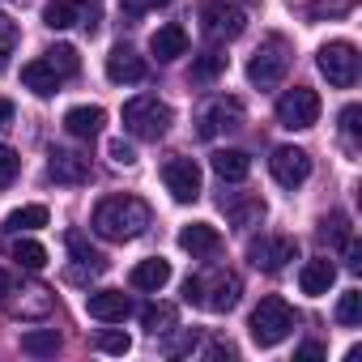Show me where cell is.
Returning a JSON list of instances; mask_svg holds the SVG:
<instances>
[{"mask_svg":"<svg viewBox=\"0 0 362 362\" xmlns=\"http://www.w3.org/2000/svg\"><path fill=\"white\" fill-rule=\"evenodd\" d=\"M90 226H94L98 239L128 243V239L145 235V226H149V205H145L141 197H107V201H98Z\"/></svg>","mask_w":362,"mask_h":362,"instance_id":"cell-1","label":"cell"},{"mask_svg":"<svg viewBox=\"0 0 362 362\" xmlns=\"http://www.w3.org/2000/svg\"><path fill=\"white\" fill-rule=\"evenodd\" d=\"M239 294H243V281L235 277V273H226V269H209V273H192L188 281H184V298L188 303H197V307H205V311H230L235 303H239Z\"/></svg>","mask_w":362,"mask_h":362,"instance_id":"cell-2","label":"cell"},{"mask_svg":"<svg viewBox=\"0 0 362 362\" xmlns=\"http://www.w3.org/2000/svg\"><path fill=\"white\" fill-rule=\"evenodd\" d=\"M294 324H298V315L290 311V303L277 298V294H269V298H260V307L252 311L247 332H252V341H256L260 349H273V345H281V341L294 332Z\"/></svg>","mask_w":362,"mask_h":362,"instance_id":"cell-3","label":"cell"},{"mask_svg":"<svg viewBox=\"0 0 362 362\" xmlns=\"http://www.w3.org/2000/svg\"><path fill=\"white\" fill-rule=\"evenodd\" d=\"M170 119H175V115H170V107H166L158 94H136V98L124 103V132L136 136V141H158V136H166Z\"/></svg>","mask_w":362,"mask_h":362,"instance_id":"cell-4","label":"cell"},{"mask_svg":"<svg viewBox=\"0 0 362 362\" xmlns=\"http://www.w3.org/2000/svg\"><path fill=\"white\" fill-rule=\"evenodd\" d=\"M286 69H290V43H286L281 35H269V39L256 47V56L247 60V81L260 86V90H273V86L286 77Z\"/></svg>","mask_w":362,"mask_h":362,"instance_id":"cell-5","label":"cell"},{"mask_svg":"<svg viewBox=\"0 0 362 362\" xmlns=\"http://www.w3.org/2000/svg\"><path fill=\"white\" fill-rule=\"evenodd\" d=\"M247 26V13L239 5H226V0H209V5H201V35L209 43H230L239 39Z\"/></svg>","mask_w":362,"mask_h":362,"instance_id":"cell-6","label":"cell"},{"mask_svg":"<svg viewBox=\"0 0 362 362\" xmlns=\"http://www.w3.org/2000/svg\"><path fill=\"white\" fill-rule=\"evenodd\" d=\"M0 307H5L9 315H18V320H47L52 307H56V298H52V290L39 286V281H22V286L13 281L9 294L0 298Z\"/></svg>","mask_w":362,"mask_h":362,"instance_id":"cell-7","label":"cell"},{"mask_svg":"<svg viewBox=\"0 0 362 362\" xmlns=\"http://www.w3.org/2000/svg\"><path fill=\"white\" fill-rule=\"evenodd\" d=\"M315 64H320V73L328 77V86H337V90H349V86L358 81V47L345 43V39L324 43L320 56H315Z\"/></svg>","mask_w":362,"mask_h":362,"instance_id":"cell-8","label":"cell"},{"mask_svg":"<svg viewBox=\"0 0 362 362\" xmlns=\"http://www.w3.org/2000/svg\"><path fill=\"white\" fill-rule=\"evenodd\" d=\"M320 119V94L307 90V86H294L277 98V124L290 128V132H303Z\"/></svg>","mask_w":362,"mask_h":362,"instance_id":"cell-9","label":"cell"},{"mask_svg":"<svg viewBox=\"0 0 362 362\" xmlns=\"http://www.w3.org/2000/svg\"><path fill=\"white\" fill-rule=\"evenodd\" d=\"M162 184L179 205H192V201H201V166L192 158H170L162 166Z\"/></svg>","mask_w":362,"mask_h":362,"instance_id":"cell-10","label":"cell"},{"mask_svg":"<svg viewBox=\"0 0 362 362\" xmlns=\"http://www.w3.org/2000/svg\"><path fill=\"white\" fill-rule=\"evenodd\" d=\"M294 256H298V247H294V239H286V235H260V239L247 243V260H252L256 269H264V273H281Z\"/></svg>","mask_w":362,"mask_h":362,"instance_id":"cell-11","label":"cell"},{"mask_svg":"<svg viewBox=\"0 0 362 362\" xmlns=\"http://www.w3.org/2000/svg\"><path fill=\"white\" fill-rule=\"evenodd\" d=\"M269 170H273V179L281 188H303L307 184V175H311V158H307V149H298V145H281V149H273V158H269Z\"/></svg>","mask_w":362,"mask_h":362,"instance_id":"cell-12","label":"cell"},{"mask_svg":"<svg viewBox=\"0 0 362 362\" xmlns=\"http://www.w3.org/2000/svg\"><path fill=\"white\" fill-rule=\"evenodd\" d=\"M243 124V103L239 98H214L201 111V136H218V132H235Z\"/></svg>","mask_w":362,"mask_h":362,"instance_id":"cell-13","label":"cell"},{"mask_svg":"<svg viewBox=\"0 0 362 362\" xmlns=\"http://www.w3.org/2000/svg\"><path fill=\"white\" fill-rule=\"evenodd\" d=\"M107 81H111V86H136V81H145V60H141L128 43L111 47V52H107Z\"/></svg>","mask_w":362,"mask_h":362,"instance_id":"cell-14","label":"cell"},{"mask_svg":"<svg viewBox=\"0 0 362 362\" xmlns=\"http://www.w3.org/2000/svg\"><path fill=\"white\" fill-rule=\"evenodd\" d=\"M86 311L90 320H103V324H124L132 315V298L124 290H94L86 298Z\"/></svg>","mask_w":362,"mask_h":362,"instance_id":"cell-15","label":"cell"},{"mask_svg":"<svg viewBox=\"0 0 362 362\" xmlns=\"http://www.w3.org/2000/svg\"><path fill=\"white\" fill-rule=\"evenodd\" d=\"M47 175L56 179V184H86V179H90V158H81L73 149H52Z\"/></svg>","mask_w":362,"mask_h":362,"instance_id":"cell-16","label":"cell"},{"mask_svg":"<svg viewBox=\"0 0 362 362\" xmlns=\"http://www.w3.org/2000/svg\"><path fill=\"white\" fill-rule=\"evenodd\" d=\"M179 247H184L188 256H214V252L222 247V235H218V226H209V222H192V226L179 230Z\"/></svg>","mask_w":362,"mask_h":362,"instance_id":"cell-17","label":"cell"},{"mask_svg":"<svg viewBox=\"0 0 362 362\" xmlns=\"http://www.w3.org/2000/svg\"><path fill=\"white\" fill-rule=\"evenodd\" d=\"M103 124H107V111H103V107H73V111H64V132L77 136V141L98 136Z\"/></svg>","mask_w":362,"mask_h":362,"instance_id":"cell-18","label":"cell"},{"mask_svg":"<svg viewBox=\"0 0 362 362\" xmlns=\"http://www.w3.org/2000/svg\"><path fill=\"white\" fill-rule=\"evenodd\" d=\"M149 52H153L162 64H170V60H179V56H188V35H184V26H158L153 39H149Z\"/></svg>","mask_w":362,"mask_h":362,"instance_id":"cell-19","label":"cell"},{"mask_svg":"<svg viewBox=\"0 0 362 362\" xmlns=\"http://www.w3.org/2000/svg\"><path fill=\"white\" fill-rule=\"evenodd\" d=\"M60 73L47 64V60H30V64H22V86L30 90V94H39V98H52L56 90H60Z\"/></svg>","mask_w":362,"mask_h":362,"instance_id":"cell-20","label":"cell"},{"mask_svg":"<svg viewBox=\"0 0 362 362\" xmlns=\"http://www.w3.org/2000/svg\"><path fill=\"white\" fill-rule=\"evenodd\" d=\"M332 281H337V264H332V260H307L303 273H298V286H303V294H311V298L328 294Z\"/></svg>","mask_w":362,"mask_h":362,"instance_id":"cell-21","label":"cell"},{"mask_svg":"<svg viewBox=\"0 0 362 362\" xmlns=\"http://www.w3.org/2000/svg\"><path fill=\"white\" fill-rule=\"evenodd\" d=\"M166 281H170V260H162V256H149V260H141V264L132 269V286H136V290L158 294Z\"/></svg>","mask_w":362,"mask_h":362,"instance_id":"cell-22","label":"cell"},{"mask_svg":"<svg viewBox=\"0 0 362 362\" xmlns=\"http://www.w3.org/2000/svg\"><path fill=\"white\" fill-rule=\"evenodd\" d=\"M214 170L226 179V184H243V179L252 175V158L243 149H218L214 153Z\"/></svg>","mask_w":362,"mask_h":362,"instance_id":"cell-23","label":"cell"},{"mask_svg":"<svg viewBox=\"0 0 362 362\" xmlns=\"http://www.w3.org/2000/svg\"><path fill=\"white\" fill-rule=\"evenodd\" d=\"M222 209L235 226H252L264 218V201L260 197H222Z\"/></svg>","mask_w":362,"mask_h":362,"instance_id":"cell-24","label":"cell"},{"mask_svg":"<svg viewBox=\"0 0 362 362\" xmlns=\"http://www.w3.org/2000/svg\"><path fill=\"white\" fill-rule=\"evenodd\" d=\"M77 22H81V0H47V5H43V26L69 30Z\"/></svg>","mask_w":362,"mask_h":362,"instance_id":"cell-25","label":"cell"},{"mask_svg":"<svg viewBox=\"0 0 362 362\" xmlns=\"http://www.w3.org/2000/svg\"><path fill=\"white\" fill-rule=\"evenodd\" d=\"M141 324H145L153 337H166V332L179 324V311H175L170 303H149V307H141Z\"/></svg>","mask_w":362,"mask_h":362,"instance_id":"cell-26","label":"cell"},{"mask_svg":"<svg viewBox=\"0 0 362 362\" xmlns=\"http://www.w3.org/2000/svg\"><path fill=\"white\" fill-rule=\"evenodd\" d=\"M60 349V332L56 328H30V332H22V354H30V358H52Z\"/></svg>","mask_w":362,"mask_h":362,"instance_id":"cell-27","label":"cell"},{"mask_svg":"<svg viewBox=\"0 0 362 362\" xmlns=\"http://www.w3.org/2000/svg\"><path fill=\"white\" fill-rule=\"evenodd\" d=\"M39 226H47V209L43 205H22V209H13L5 218V230H13V235H30Z\"/></svg>","mask_w":362,"mask_h":362,"instance_id":"cell-28","label":"cell"},{"mask_svg":"<svg viewBox=\"0 0 362 362\" xmlns=\"http://www.w3.org/2000/svg\"><path fill=\"white\" fill-rule=\"evenodd\" d=\"M13 260H18L22 269L39 273V269L47 264V247H43V243H35V239H18V243H13Z\"/></svg>","mask_w":362,"mask_h":362,"instance_id":"cell-29","label":"cell"},{"mask_svg":"<svg viewBox=\"0 0 362 362\" xmlns=\"http://www.w3.org/2000/svg\"><path fill=\"white\" fill-rule=\"evenodd\" d=\"M47 64L60 73V77H77L81 73V60H77V47H69V43H56L52 52H47Z\"/></svg>","mask_w":362,"mask_h":362,"instance_id":"cell-30","label":"cell"},{"mask_svg":"<svg viewBox=\"0 0 362 362\" xmlns=\"http://www.w3.org/2000/svg\"><path fill=\"white\" fill-rule=\"evenodd\" d=\"M337 324L345 328H358L362 324V290H345L341 303H337Z\"/></svg>","mask_w":362,"mask_h":362,"instance_id":"cell-31","label":"cell"},{"mask_svg":"<svg viewBox=\"0 0 362 362\" xmlns=\"http://www.w3.org/2000/svg\"><path fill=\"white\" fill-rule=\"evenodd\" d=\"M226 64H230V60H226L222 52H205V56H197L192 77H197V81H214V77H222V73H226Z\"/></svg>","mask_w":362,"mask_h":362,"instance_id":"cell-32","label":"cell"},{"mask_svg":"<svg viewBox=\"0 0 362 362\" xmlns=\"http://www.w3.org/2000/svg\"><path fill=\"white\" fill-rule=\"evenodd\" d=\"M69 252H73V256H77V260H81V264H86L90 273H98V269H107V256H103V252H94V247H90V243H86V239H81L77 230L69 235Z\"/></svg>","mask_w":362,"mask_h":362,"instance_id":"cell-33","label":"cell"},{"mask_svg":"<svg viewBox=\"0 0 362 362\" xmlns=\"http://www.w3.org/2000/svg\"><path fill=\"white\" fill-rule=\"evenodd\" d=\"M197 345H201V337H197V332L188 328V332H179V337L162 341V354H166V358H184V354H192Z\"/></svg>","mask_w":362,"mask_h":362,"instance_id":"cell-34","label":"cell"},{"mask_svg":"<svg viewBox=\"0 0 362 362\" xmlns=\"http://www.w3.org/2000/svg\"><path fill=\"white\" fill-rule=\"evenodd\" d=\"M103 354H128L132 349V337L128 332H119V328H107V332H98V341H94Z\"/></svg>","mask_w":362,"mask_h":362,"instance_id":"cell-35","label":"cell"},{"mask_svg":"<svg viewBox=\"0 0 362 362\" xmlns=\"http://www.w3.org/2000/svg\"><path fill=\"white\" fill-rule=\"evenodd\" d=\"M18 170H22V158L9 145H0V188H9L13 179H18Z\"/></svg>","mask_w":362,"mask_h":362,"instance_id":"cell-36","label":"cell"},{"mask_svg":"<svg viewBox=\"0 0 362 362\" xmlns=\"http://www.w3.org/2000/svg\"><path fill=\"white\" fill-rule=\"evenodd\" d=\"M358 119H362V107H358V103H349V107L341 111V136H345V145H349V149L358 145Z\"/></svg>","mask_w":362,"mask_h":362,"instance_id":"cell-37","label":"cell"},{"mask_svg":"<svg viewBox=\"0 0 362 362\" xmlns=\"http://www.w3.org/2000/svg\"><path fill=\"white\" fill-rule=\"evenodd\" d=\"M18 47V22L9 13H0V60H9Z\"/></svg>","mask_w":362,"mask_h":362,"instance_id":"cell-38","label":"cell"},{"mask_svg":"<svg viewBox=\"0 0 362 362\" xmlns=\"http://www.w3.org/2000/svg\"><path fill=\"white\" fill-rule=\"evenodd\" d=\"M320 239H332V243H345V239H349V230H345V218H341V214H332V218H324V222H320Z\"/></svg>","mask_w":362,"mask_h":362,"instance_id":"cell-39","label":"cell"},{"mask_svg":"<svg viewBox=\"0 0 362 362\" xmlns=\"http://www.w3.org/2000/svg\"><path fill=\"white\" fill-rule=\"evenodd\" d=\"M107 158H111L115 166H132V162H136V149H132L128 141H107Z\"/></svg>","mask_w":362,"mask_h":362,"instance_id":"cell-40","label":"cell"},{"mask_svg":"<svg viewBox=\"0 0 362 362\" xmlns=\"http://www.w3.org/2000/svg\"><path fill=\"white\" fill-rule=\"evenodd\" d=\"M158 5H170V0H119V9H124L128 22H136L141 13H149V9H158Z\"/></svg>","mask_w":362,"mask_h":362,"instance_id":"cell-41","label":"cell"},{"mask_svg":"<svg viewBox=\"0 0 362 362\" xmlns=\"http://www.w3.org/2000/svg\"><path fill=\"white\" fill-rule=\"evenodd\" d=\"M345 269H349V273H362V243H358L354 235L345 239Z\"/></svg>","mask_w":362,"mask_h":362,"instance_id":"cell-42","label":"cell"},{"mask_svg":"<svg viewBox=\"0 0 362 362\" xmlns=\"http://www.w3.org/2000/svg\"><path fill=\"white\" fill-rule=\"evenodd\" d=\"M294 358H298V362H315V358H324V349H320V345H303Z\"/></svg>","mask_w":362,"mask_h":362,"instance_id":"cell-43","label":"cell"},{"mask_svg":"<svg viewBox=\"0 0 362 362\" xmlns=\"http://www.w3.org/2000/svg\"><path fill=\"white\" fill-rule=\"evenodd\" d=\"M9 124H13V103L0 98V128H9Z\"/></svg>","mask_w":362,"mask_h":362,"instance_id":"cell-44","label":"cell"},{"mask_svg":"<svg viewBox=\"0 0 362 362\" xmlns=\"http://www.w3.org/2000/svg\"><path fill=\"white\" fill-rule=\"evenodd\" d=\"M209 358H235V349L230 345H209Z\"/></svg>","mask_w":362,"mask_h":362,"instance_id":"cell-45","label":"cell"},{"mask_svg":"<svg viewBox=\"0 0 362 362\" xmlns=\"http://www.w3.org/2000/svg\"><path fill=\"white\" fill-rule=\"evenodd\" d=\"M9 286H13V273H5V269H0V298L9 294Z\"/></svg>","mask_w":362,"mask_h":362,"instance_id":"cell-46","label":"cell"}]
</instances>
